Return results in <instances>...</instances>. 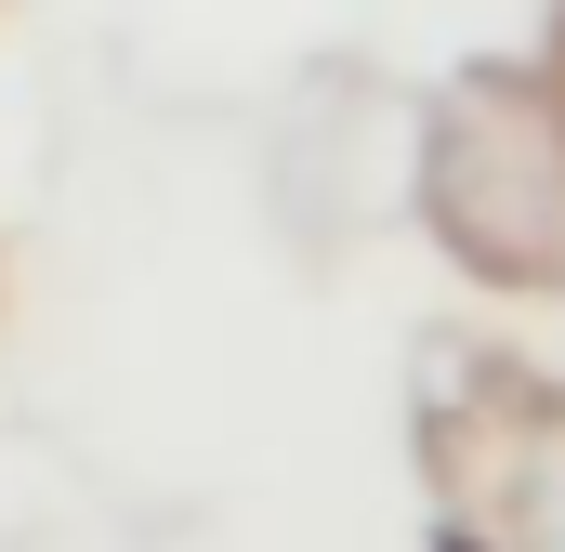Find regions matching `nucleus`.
Instances as JSON below:
<instances>
[{
    "mask_svg": "<svg viewBox=\"0 0 565 552\" xmlns=\"http://www.w3.org/2000/svg\"><path fill=\"white\" fill-rule=\"evenodd\" d=\"M513 540H526V552H565V434L526 460V487H513Z\"/></svg>",
    "mask_w": 565,
    "mask_h": 552,
    "instance_id": "obj_1",
    "label": "nucleus"
}]
</instances>
